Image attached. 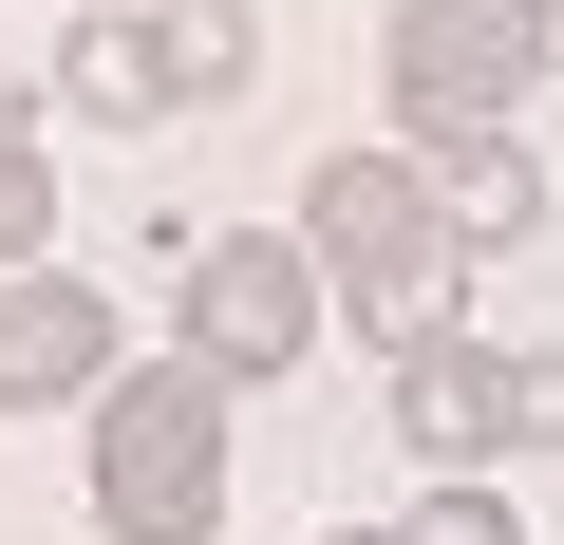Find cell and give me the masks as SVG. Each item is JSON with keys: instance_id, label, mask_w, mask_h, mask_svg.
<instances>
[{"instance_id": "obj_9", "label": "cell", "mask_w": 564, "mask_h": 545, "mask_svg": "<svg viewBox=\"0 0 564 545\" xmlns=\"http://www.w3.org/2000/svg\"><path fill=\"white\" fill-rule=\"evenodd\" d=\"M151 39H170V113H226L263 76V0H151Z\"/></svg>"}, {"instance_id": "obj_4", "label": "cell", "mask_w": 564, "mask_h": 545, "mask_svg": "<svg viewBox=\"0 0 564 545\" xmlns=\"http://www.w3.org/2000/svg\"><path fill=\"white\" fill-rule=\"evenodd\" d=\"M377 76H395V132L414 151L433 132H508V95L545 76V20H508V0H395Z\"/></svg>"}, {"instance_id": "obj_14", "label": "cell", "mask_w": 564, "mask_h": 545, "mask_svg": "<svg viewBox=\"0 0 564 545\" xmlns=\"http://www.w3.org/2000/svg\"><path fill=\"white\" fill-rule=\"evenodd\" d=\"M545 57H564V0H545Z\"/></svg>"}, {"instance_id": "obj_2", "label": "cell", "mask_w": 564, "mask_h": 545, "mask_svg": "<svg viewBox=\"0 0 564 545\" xmlns=\"http://www.w3.org/2000/svg\"><path fill=\"white\" fill-rule=\"evenodd\" d=\"M226 395L188 339H151L95 395V545H226Z\"/></svg>"}, {"instance_id": "obj_15", "label": "cell", "mask_w": 564, "mask_h": 545, "mask_svg": "<svg viewBox=\"0 0 564 545\" xmlns=\"http://www.w3.org/2000/svg\"><path fill=\"white\" fill-rule=\"evenodd\" d=\"M508 20H545V0H508Z\"/></svg>"}, {"instance_id": "obj_13", "label": "cell", "mask_w": 564, "mask_h": 545, "mask_svg": "<svg viewBox=\"0 0 564 545\" xmlns=\"http://www.w3.org/2000/svg\"><path fill=\"white\" fill-rule=\"evenodd\" d=\"M321 545H414V526H321Z\"/></svg>"}, {"instance_id": "obj_6", "label": "cell", "mask_w": 564, "mask_h": 545, "mask_svg": "<svg viewBox=\"0 0 564 545\" xmlns=\"http://www.w3.org/2000/svg\"><path fill=\"white\" fill-rule=\"evenodd\" d=\"M395 433H414V470H489V451H508V358H489L470 320H433V339L395 358Z\"/></svg>"}, {"instance_id": "obj_1", "label": "cell", "mask_w": 564, "mask_h": 545, "mask_svg": "<svg viewBox=\"0 0 564 545\" xmlns=\"http://www.w3.org/2000/svg\"><path fill=\"white\" fill-rule=\"evenodd\" d=\"M302 244L339 263V320H358L377 358H414V339L470 302V244H452V207H433V151H321V170H302Z\"/></svg>"}, {"instance_id": "obj_3", "label": "cell", "mask_w": 564, "mask_h": 545, "mask_svg": "<svg viewBox=\"0 0 564 545\" xmlns=\"http://www.w3.org/2000/svg\"><path fill=\"white\" fill-rule=\"evenodd\" d=\"M321 320H339V263L302 244V226H207L188 244V283H170V339L207 358V377H302L321 358Z\"/></svg>"}, {"instance_id": "obj_7", "label": "cell", "mask_w": 564, "mask_h": 545, "mask_svg": "<svg viewBox=\"0 0 564 545\" xmlns=\"http://www.w3.org/2000/svg\"><path fill=\"white\" fill-rule=\"evenodd\" d=\"M57 113H95V132H151V113H170L151 0H76V20H57Z\"/></svg>"}, {"instance_id": "obj_12", "label": "cell", "mask_w": 564, "mask_h": 545, "mask_svg": "<svg viewBox=\"0 0 564 545\" xmlns=\"http://www.w3.org/2000/svg\"><path fill=\"white\" fill-rule=\"evenodd\" d=\"M508 451H564V358H508Z\"/></svg>"}, {"instance_id": "obj_5", "label": "cell", "mask_w": 564, "mask_h": 545, "mask_svg": "<svg viewBox=\"0 0 564 545\" xmlns=\"http://www.w3.org/2000/svg\"><path fill=\"white\" fill-rule=\"evenodd\" d=\"M113 377H132V320L76 263H20V283H0V414H95Z\"/></svg>"}, {"instance_id": "obj_11", "label": "cell", "mask_w": 564, "mask_h": 545, "mask_svg": "<svg viewBox=\"0 0 564 545\" xmlns=\"http://www.w3.org/2000/svg\"><path fill=\"white\" fill-rule=\"evenodd\" d=\"M414 545H527V508H508L489 470H433V489H414Z\"/></svg>"}, {"instance_id": "obj_10", "label": "cell", "mask_w": 564, "mask_h": 545, "mask_svg": "<svg viewBox=\"0 0 564 545\" xmlns=\"http://www.w3.org/2000/svg\"><path fill=\"white\" fill-rule=\"evenodd\" d=\"M20 263H57V170H39L20 113H0V283H20Z\"/></svg>"}, {"instance_id": "obj_8", "label": "cell", "mask_w": 564, "mask_h": 545, "mask_svg": "<svg viewBox=\"0 0 564 545\" xmlns=\"http://www.w3.org/2000/svg\"><path fill=\"white\" fill-rule=\"evenodd\" d=\"M433 207H452V244L489 263V244L545 226V151H527V132H433Z\"/></svg>"}]
</instances>
